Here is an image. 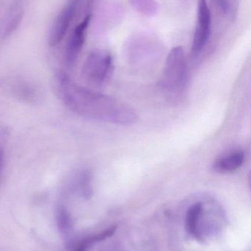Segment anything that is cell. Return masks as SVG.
<instances>
[{"label": "cell", "mask_w": 251, "mask_h": 251, "mask_svg": "<svg viewBox=\"0 0 251 251\" xmlns=\"http://www.w3.org/2000/svg\"><path fill=\"white\" fill-rule=\"evenodd\" d=\"M57 90L63 104L78 116L103 123L132 125L137 113L128 104L77 83L66 74H58Z\"/></svg>", "instance_id": "6da1fadb"}, {"label": "cell", "mask_w": 251, "mask_h": 251, "mask_svg": "<svg viewBox=\"0 0 251 251\" xmlns=\"http://www.w3.org/2000/svg\"><path fill=\"white\" fill-rule=\"evenodd\" d=\"M187 75L185 51L181 47H175L167 57L162 79V87L171 95H179L185 89Z\"/></svg>", "instance_id": "7a4b0ae2"}, {"label": "cell", "mask_w": 251, "mask_h": 251, "mask_svg": "<svg viewBox=\"0 0 251 251\" xmlns=\"http://www.w3.org/2000/svg\"><path fill=\"white\" fill-rule=\"evenodd\" d=\"M112 69V54L106 50H98L88 54L83 66L82 74L87 82L100 85L109 79Z\"/></svg>", "instance_id": "3957f363"}, {"label": "cell", "mask_w": 251, "mask_h": 251, "mask_svg": "<svg viewBox=\"0 0 251 251\" xmlns=\"http://www.w3.org/2000/svg\"><path fill=\"white\" fill-rule=\"evenodd\" d=\"M212 16L206 0H199L197 4V22L194 38L192 44V54L197 56L203 50L208 41L211 33Z\"/></svg>", "instance_id": "277c9868"}, {"label": "cell", "mask_w": 251, "mask_h": 251, "mask_svg": "<svg viewBox=\"0 0 251 251\" xmlns=\"http://www.w3.org/2000/svg\"><path fill=\"white\" fill-rule=\"evenodd\" d=\"M1 85L11 95L21 101L30 104H36L41 101L40 90L29 81L19 77H10L4 79Z\"/></svg>", "instance_id": "5b68a950"}, {"label": "cell", "mask_w": 251, "mask_h": 251, "mask_svg": "<svg viewBox=\"0 0 251 251\" xmlns=\"http://www.w3.org/2000/svg\"><path fill=\"white\" fill-rule=\"evenodd\" d=\"M90 19H91V16H85V19L81 22V24L76 26L68 41L66 50H65V61L68 66H72L75 63L82 50Z\"/></svg>", "instance_id": "8992f818"}, {"label": "cell", "mask_w": 251, "mask_h": 251, "mask_svg": "<svg viewBox=\"0 0 251 251\" xmlns=\"http://www.w3.org/2000/svg\"><path fill=\"white\" fill-rule=\"evenodd\" d=\"M75 11V4L71 3L57 16L50 33V42L52 46L57 45L63 39L71 21L73 19Z\"/></svg>", "instance_id": "52a82bcc"}, {"label": "cell", "mask_w": 251, "mask_h": 251, "mask_svg": "<svg viewBox=\"0 0 251 251\" xmlns=\"http://www.w3.org/2000/svg\"><path fill=\"white\" fill-rule=\"evenodd\" d=\"M245 154L241 151L231 152L221 156L214 162V171L221 174H229L238 170L243 165Z\"/></svg>", "instance_id": "ba28073f"}, {"label": "cell", "mask_w": 251, "mask_h": 251, "mask_svg": "<svg viewBox=\"0 0 251 251\" xmlns=\"http://www.w3.org/2000/svg\"><path fill=\"white\" fill-rule=\"evenodd\" d=\"M203 203L201 202H197L190 208L187 214V228L189 232L197 240L200 239V235L199 234L198 228H197V224L203 212Z\"/></svg>", "instance_id": "9c48e42d"}, {"label": "cell", "mask_w": 251, "mask_h": 251, "mask_svg": "<svg viewBox=\"0 0 251 251\" xmlns=\"http://www.w3.org/2000/svg\"><path fill=\"white\" fill-rule=\"evenodd\" d=\"M115 228L113 227V228H109L107 231H104V232L101 233V234L88 237V238L83 240L79 244L77 245L74 248L72 251H88L91 245L94 244L96 242L102 241V240H104L105 239L108 238V237H110V236L113 234Z\"/></svg>", "instance_id": "30bf717a"}, {"label": "cell", "mask_w": 251, "mask_h": 251, "mask_svg": "<svg viewBox=\"0 0 251 251\" xmlns=\"http://www.w3.org/2000/svg\"><path fill=\"white\" fill-rule=\"evenodd\" d=\"M7 137V131L0 127V180L4 174L5 166V151H4V141Z\"/></svg>", "instance_id": "8fae6325"}]
</instances>
